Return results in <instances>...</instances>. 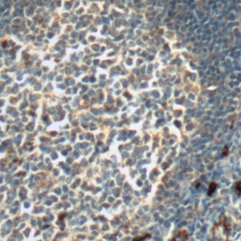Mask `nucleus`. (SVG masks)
<instances>
[{
	"label": "nucleus",
	"mask_w": 241,
	"mask_h": 241,
	"mask_svg": "<svg viewBox=\"0 0 241 241\" xmlns=\"http://www.w3.org/2000/svg\"><path fill=\"white\" fill-rule=\"evenodd\" d=\"M231 232V223L226 217H221L220 220L214 225L212 238L210 241H228Z\"/></svg>",
	"instance_id": "obj_1"
},
{
	"label": "nucleus",
	"mask_w": 241,
	"mask_h": 241,
	"mask_svg": "<svg viewBox=\"0 0 241 241\" xmlns=\"http://www.w3.org/2000/svg\"><path fill=\"white\" fill-rule=\"evenodd\" d=\"M188 233L185 229H181L177 232V234L170 239V241H188Z\"/></svg>",
	"instance_id": "obj_2"
},
{
	"label": "nucleus",
	"mask_w": 241,
	"mask_h": 241,
	"mask_svg": "<svg viewBox=\"0 0 241 241\" xmlns=\"http://www.w3.org/2000/svg\"><path fill=\"white\" fill-rule=\"evenodd\" d=\"M217 188V184L215 182H212L210 185H209V188L207 189V195L208 196H211L212 194L215 192V190Z\"/></svg>",
	"instance_id": "obj_3"
},
{
	"label": "nucleus",
	"mask_w": 241,
	"mask_h": 241,
	"mask_svg": "<svg viewBox=\"0 0 241 241\" xmlns=\"http://www.w3.org/2000/svg\"><path fill=\"white\" fill-rule=\"evenodd\" d=\"M235 193L238 196H240L241 195V181H238L235 183Z\"/></svg>",
	"instance_id": "obj_4"
},
{
	"label": "nucleus",
	"mask_w": 241,
	"mask_h": 241,
	"mask_svg": "<svg viewBox=\"0 0 241 241\" xmlns=\"http://www.w3.org/2000/svg\"><path fill=\"white\" fill-rule=\"evenodd\" d=\"M149 236H150V235H149V234H148V235L145 234L144 235H142V236H138V238H135L133 241H142V240H144L145 238H149Z\"/></svg>",
	"instance_id": "obj_5"
},
{
	"label": "nucleus",
	"mask_w": 241,
	"mask_h": 241,
	"mask_svg": "<svg viewBox=\"0 0 241 241\" xmlns=\"http://www.w3.org/2000/svg\"><path fill=\"white\" fill-rule=\"evenodd\" d=\"M229 147L228 146H225L224 147V149H223V151H222V157H227V155L229 154Z\"/></svg>",
	"instance_id": "obj_6"
}]
</instances>
